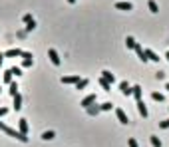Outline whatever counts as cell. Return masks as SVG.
Instances as JSON below:
<instances>
[{"label": "cell", "instance_id": "cell-1", "mask_svg": "<svg viewBox=\"0 0 169 147\" xmlns=\"http://www.w3.org/2000/svg\"><path fill=\"white\" fill-rule=\"evenodd\" d=\"M0 131H4L6 135H10V137H14V139L22 141V143H28V135H24V133L16 131V129H12V127H8V125L2 123V121H0Z\"/></svg>", "mask_w": 169, "mask_h": 147}, {"label": "cell", "instance_id": "cell-2", "mask_svg": "<svg viewBox=\"0 0 169 147\" xmlns=\"http://www.w3.org/2000/svg\"><path fill=\"white\" fill-rule=\"evenodd\" d=\"M48 58H50V62H52L54 66H60V62H62V60H60V54H58L54 48L48 50Z\"/></svg>", "mask_w": 169, "mask_h": 147}, {"label": "cell", "instance_id": "cell-3", "mask_svg": "<svg viewBox=\"0 0 169 147\" xmlns=\"http://www.w3.org/2000/svg\"><path fill=\"white\" fill-rule=\"evenodd\" d=\"M80 82V75L74 74V75H66V78H62V83L64 86H76V83Z\"/></svg>", "mask_w": 169, "mask_h": 147}, {"label": "cell", "instance_id": "cell-4", "mask_svg": "<svg viewBox=\"0 0 169 147\" xmlns=\"http://www.w3.org/2000/svg\"><path fill=\"white\" fill-rule=\"evenodd\" d=\"M116 115H117V119H120V123H124V125H128V123H129L128 113L121 110V107H116Z\"/></svg>", "mask_w": 169, "mask_h": 147}, {"label": "cell", "instance_id": "cell-5", "mask_svg": "<svg viewBox=\"0 0 169 147\" xmlns=\"http://www.w3.org/2000/svg\"><path fill=\"white\" fill-rule=\"evenodd\" d=\"M96 99H98V98H96V94H90V95H86V98L82 99L80 106H82V107H90L92 103H96Z\"/></svg>", "mask_w": 169, "mask_h": 147}, {"label": "cell", "instance_id": "cell-6", "mask_svg": "<svg viewBox=\"0 0 169 147\" xmlns=\"http://www.w3.org/2000/svg\"><path fill=\"white\" fill-rule=\"evenodd\" d=\"M20 56H22V50L20 48H12V50L4 52V58H20Z\"/></svg>", "mask_w": 169, "mask_h": 147}, {"label": "cell", "instance_id": "cell-7", "mask_svg": "<svg viewBox=\"0 0 169 147\" xmlns=\"http://www.w3.org/2000/svg\"><path fill=\"white\" fill-rule=\"evenodd\" d=\"M133 50H135V54H137V58H139L141 62H149V60H147V56H145V50H143V46H141V44H137Z\"/></svg>", "mask_w": 169, "mask_h": 147}, {"label": "cell", "instance_id": "cell-8", "mask_svg": "<svg viewBox=\"0 0 169 147\" xmlns=\"http://www.w3.org/2000/svg\"><path fill=\"white\" fill-rule=\"evenodd\" d=\"M120 90H121V94H124L125 98H129V95H132V86H129L128 82H121V83H120Z\"/></svg>", "mask_w": 169, "mask_h": 147}, {"label": "cell", "instance_id": "cell-9", "mask_svg": "<svg viewBox=\"0 0 169 147\" xmlns=\"http://www.w3.org/2000/svg\"><path fill=\"white\" fill-rule=\"evenodd\" d=\"M28 129H30L28 121H26V119H20V121H18V131L24 133V135H28Z\"/></svg>", "mask_w": 169, "mask_h": 147}, {"label": "cell", "instance_id": "cell-10", "mask_svg": "<svg viewBox=\"0 0 169 147\" xmlns=\"http://www.w3.org/2000/svg\"><path fill=\"white\" fill-rule=\"evenodd\" d=\"M86 111H88V115H92V117H96V115H100V106H96V103H92L90 107H86Z\"/></svg>", "mask_w": 169, "mask_h": 147}, {"label": "cell", "instance_id": "cell-11", "mask_svg": "<svg viewBox=\"0 0 169 147\" xmlns=\"http://www.w3.org/2000/svg\"><path fill=\"white\" fill-rule=\"evenodd\" d=\"M12 99H14V103H12V107H14L16 111H20V110H22V95H20V94H16V95H14Z\"/></svg>", "mask_w": 169, "mask_h": 147}, {"label": "cell", "instance_id": "cell-12", "mask_svg": "<svg viewBox=\"0 0 169 147\" xmlns=\"http://www.w3.org/2000/svg\"><path fill=\"white\" fill-rule=\"evenodd\" d=\"M116 8H117V10H124V12L133 10V6H132L129 2H116Z\"/></svg>", "mask_w": 169, "mask_h": 147}, {"label": "cell", "instance_id": "cell-13", "mask_svg": "<svg viewBox=\"0 0 169 147\" xmlns=\"http://www.w3.org/2000/svg\"><path fill=\"white\" fill-rule=\"evenodd\" d=\"M137 111H139L141 117H147V107H145V103H143V99H137Z\"/></svg>", "mask_w": 169, "mask_h": 147}, {"label": "cell", "instance_id": "cell-14", "mask_svg": "<svg viewBox=\"0 0 169 147\" xmlns=\"http://www.w3.org/2000/svg\"><path fill=\"white\" fill-rule=\"evenodd\" d=\"M145 56H147V60H151V62H159V60H161V58H159L153 50H149V48L145 50Z\"/></svg>", "mask_w": 169, "mask_h": 147}, {"label": "cell", "instance_id": "cell-15", "mask_svg": "<svg viewBox=\"0 0 169 147\" xmlns=\"http://www.w3.org/2000/svg\"><path fill=\"white\" fill-rule=\"evenodd\" d=\"M101 78H104L105 82H109V83H113V82H116L113 74H112V72H108V70H104V72H101Z\"/></svg>", "mask_w": 169, "mask_h": 147}, {"label": "cell", "instance_id": "cell-16", "mask_svg": "<svg viewBox=\"0 0 169 147\" xmlns=\"http://www.w3.org/2000/svg\"><path fill=\"white\" fill-rule=\"evenodd\" d=\"M132 95L135 99H141V86H132Z\"/></svg>", "mask_w": 169, "mask_h": 147}, {"label": "cell", "instance_id": "cell-17", "mask_svg": "<svg viewBox=\"0 0 169 147\" xmlns=\"http://www.w3.org/2000/svg\"><path fill=\"white\" fill-rule=\"evenodd\" d=\"M125 46H128L129 50H133L135 46H137V42H135V38H133V36H128V38H125Z\"/></svg>", "mask_w": 169, "mask_h": 147}, {"label": "cell", "instance_id": "cell-18", "mask_svg": "<svg viewBox=\"0 0 169 147\" xmlns=\"http://www.w3.org/2000/svg\"><path fill=\"white\" fill-rule=\"evenodd\" d=\"M12 78H14V75L10 74V70H6V72H4V75H2V82L10 86V83H12Z\"/></svg>", "mask_w": 169, "mask_h": 147}, {"label": "cell", "instance_id": "cell-19", "mask_svg": "<svg viewBox=\"0 0 169 147\" xmlns=\"http://www.w3.org/2000/svg\"><path fill=\"white\" fill-rule=\"evenodd\" d=\"M88 83H90V79H80V82L76 83V90H80V91H82V90H86V87H88Z\"/></svg>", "mask_w": 169, "mask_h": 147}, {"label": "cell", "instance_id": "cell-20", "mask_svg": "<svg viewBox=\"0 0 169 147\" xmlns=\"http://www.w3.org/2000/svg\"><path fill=\"white\" fill-rule=\"evenodd\" d=\"M8 94H10L12 98H14V95L18 94V86H16V82H12L10 86H8Z\"/></svg>", "mask_w": 169, "mask_h": 147}, {"label": "cell", "instance_id": "cell-21", "mask_svg": "<svg viewBox=\"0 0 169 147\" xmlns=\"http://www.w3.org/2000/svg\"><path fill=\"white\" fill-rule=\"evenodd\" d=\"M147 6H149V10L153 12V14H157V12H159V6H157V2H155V0H149V2H147Z\"/></svg>", "mask_w": 169, "mask_h": 147}, {"label": "cell", "instance_id": "cell-22", "mask_svg": "<svg viewBox=\"0 0 169 147\" xmlns=\"http://www.w3.org/2000/svg\"><path fill=\"white\" fill-rule=\"evenodd\" d=\"M54 137H56V133H54V131H44V133H42V139H44V141H50V139H54Z\"/></svg>", "mask_w": 169, "mask_h": 147}, {"label": "cell", "instance_id": "cell-23", "mask_svg": "<svg viewBox=\"0 0 169 147\" xmlns=\"http://www.w3.org/2000/svg\"><path fill=\"white\" fill-rule=\"evenodd\" d=\"M98 82H100V86H101V87H104V90H105V91H109V90H112V83H109V82H105V79H104V78H100V79H98Z\"/></svg>", "mask_w": 169, "mask_h": 147}, {"label": "cell", "instance_id": "cell-24", "mask_svg": "<svg viewBox=\"0 0 169 147\" xmlns=\"http://www.w3.org/2000/svg\"><path fill=\"white\" fill-rule=\"evenodd\" d=\"M151 98H153L155 102H159V103H161L163 99H165V95H163V94H159V91H153V94H151Z\"/></svg>", "mask_w": 169, "mask_h": 147}, {"label": "cell", "instance_id": "cell-25", "mask_svg": "<svg viewBox=\"0 0 169 147\" xmlns=\"http://www.w3.org/2000/svg\"><path fill=\"white\" fill-rule=\"evenodd\" d=\"M10 74L18 78V75H22V68H18V66H12V68H10Z\"/></svg>", "mask_w": 169, "mask_h": 147}, {"label": "cell", "instance_id": "cell-26", "mask_svg": "<svg viewBox=\"0 0 169 147\" xmlns=\"http://www.w3.org/2000/svg\"><path fill=\"white\" fill-rule=\"evenodd\" d=\"M149 141H151V145H153V147H161V139H159V137L151 135V137H149Z\"/></svg>", "mask_w": 169, "mask_h": 147}, {"label": "cell", "instance_id": "cell-27", "mask_svg": "<svg viewBox=\"0 0 169 147\" xmlns=\"http://www.w3.org/2000/svg\"><path fill=\"white\" fill-rule=\"evenodd\" d=\"M112 107H113L112 102H105V103H101V106H100V110H101V111H109Z\"/></svg>", "mask_w": 169, "mask_h": 147}, {"label": "cell", "instance_id": "cell-28", "mask_svg": "<svg viewBox=\"0 0 169 147\" xmlns=\"http://www.w3.org/2000/svg\"><path fill=\"white\" fill-rule=\"evenodd\" d=\"M34 28H36V20H32V22H28V24H26V32H32Z\"/></svg>", "mask_w": 169, "mask_h": 147}, {"label": "cell", "instance_id": "cell-29", "mask_svg": "<svg viewBox=\"0 0 169 147\" xmlns=\"http://www.w3.org/2000/svg\"><path fill=\"white\" fill-rule=\"evenodd\" d=\"M32 66H34V58L32 60H24L22 62V68H32Z\"/></svg>", "mask_w": 169, "mask_h": 147}, {"label": "cell", "instance_id": "cell-30", "mask_svg": "<svg viewBox=\"0 0 169 147\" xmlns=\"http://www.w3.org/2000/svg\"><path fill=\"white\" fill-rule=\"evenodd\" d=\"M159 127H161V129H169V119H163V121H159Z\"/></svg>", "mask_w": 169, "mask_h": 147}, {"label": "cell", "instance_id": "cell-31", "mask_svg": "<svg viewBox=\"0 0 169 147\" xmlns=\"http://www.w3.org/2000/svg\"><path fill=\"white\" fill-rule=\"evenodd\" d=\"M128 145H129V147H139V145H137V141H135L133 137H129V139H128Z\"/></svg>", "mask_w": 169, "mask_h": 147}, {"label": "cell", "instance_id": "cell-32", "mask_svg": "<svg viewBox=\"0 0 169 147\" xmlns=\"http://www.w3.org/2000/svg\"><path fill=\"white\" fill-rule=\"evenodd\" d=\"M22 20H24V24H28V22H32L34 18H32V14H24V18H22Z\"/></svg>", "mask_w": 169, "mask_h": 147}, {"label": "cell", "instance_id": "cell-33", "mask_svg": "<svg viewBox=\"0 0 169 147\" xmlns=\"http://www.w3.org/2000/svg\"><path fill=\"white\" fill-rule=\"evenodd\" d=\"M20 58H24V60H32V54L30 52H22V56Z\"/></svg>", "mask_w": 169, "mask_h": 147}, {"label": "cell", "instance_id": "cell-34", "mask_svg": "<svg viewBox=\"0 0 169 147\" xmlns=\"http://www.w3.org/2000/svg\"><path fill=\"white\" fill-rule=\"evenodd\" d=\"M8 113V107H0V117H4Z\"/></svg>", "mask_w": 169, "mask_h": 147}, {"label": "cell", "instance_id": "cell-35", "mask_svg": "<svg viewBox=\"0 0 169 147\" xmlns=\"http://www.w3.org/2000/svg\"><path fill=\"white\" fill-rule=\"evenodd\" d=\"M155 78H157V79H163V78H165V74H163V72H157V74H155Z\"/></svg>", "mask_w": 169, "mask_h": 147}, {"label": "cell", "instance_id": "cell-36", "mask_svg": "<svg viewBox=\"0 0 169 147\" xmlns=\"http://www.w3.org/2000/svg\"><path fill=\"white\" fill-rule=\"evenodd\" d=\"M2 62H4V54H0V68H2Z\"/></svg>", "mask_w": 169, "mask_h": 147}, {"label": "cell", "instance_id": "cell-37", "mask_svg": "<svg viewBox=\"0 0 169 147\" xmlns=\"http://www.w3.org/2000/svg\"><path fill=\"white\" fill-rule=\"evenodd\" d=\"M165 90H167V91H169V82H167V83H165Z\"/></svg>", "mask_w": 169, "mask_h": 147}, {"label": "cell", "instance_id": "cell-38", "mask_svg": "<svg viewBox=\"0 0 169 147\" xmlns=\"http://www.w3.org/2000/svg\"><path fill=\"white\" fill-rule=\"evenodd\" d=\"M76 2V0H68V4H74Z\"/></svg>", "mask_w": 169, "mask_h": 147}, {"label": "cell", "instance_id": "cell-39", "mask_svg": "<svg viewBox=\"0 0 169 147\" xmlns=\"http://www.w3.org/2000/svg\"><path fill=\"white\" fill-rule=\"evenodd\" d=\"M165 58H167V62H169V52H167V54H165Z\"/></svg>", "mask_w": 169, "mask_h": 147}, {"label": "cell", "instance_id": "cell-40", "mask_svg": "<svg viewBox=\"0 0 169 147\" xmlns=\"http://www.w3.org/2000/svg\"><path fill=\"white\" fill-rule=\"evenodd\" d=\"M0 91H2V87H0Z\"/></svg>", "mask_w": 169, "mask_h": 147}]
</instances>
